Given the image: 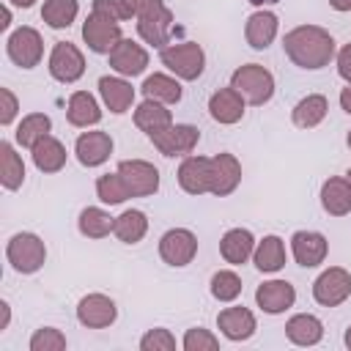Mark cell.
Here are the masks:
<instances>
[{
    "mask_svg": "<svg viewBox=\"0 0 351 351\" xmlns=\"http://www.w3.org/2000/svg\"><path fill=\"white\" fill-rule=\"evenodd\" d=\"M282 49L293 66L318 71L329 66L337 55L335 36L321 25H296L282 36Z\"/></svg>",
    "mask_w": 351,
    "mask_h": 351,
    "instance_id": "1",
    "label": "cell"
},
{
    "mask_svg": "<svg viewBox=\"0 0 351 351\" xmlns=\"http://www.w3.org/2000/svg\"><path fill=\"white\" fill-rule=\"evenodd\" d=\"M159 60H162V66H165L173 77H178V80H184V82L197 80V77L203 74V69H206V52H203V47L195 44V41L162 47Z\"/></svg>",
    "mask_w": 351,
    "mask_h": 351,
    "instance_id": "2",
    "label": "cell"
},
{
    "mask_svg": "<svg viewBox=\"0 0 351 351\" xmlns=\"http://www.w3.org/2000/svg\"><path fill=\"white\" fill-rule=\"evenodd\" d=\"M5 258L11 263L14 271L19 274H36L44 263H47V244L41 236L30 233V230H22V233H14L5 244Z\"/></svg>",
    "mask_w": 351,
    "mask_h": 351,
    "instance_id": "3",
    "label": "cell"
},
{
    "mask_svg": "<svg viewBox=\"0 0 351 351\" xmlns=\"http://www.w3.org/2000/svg\"><path fill=\"white\" fill-rule=\"evenodd\" d=\"M230 85L244 96L247 104H266L274 96V74L261 63H244L230 74Z\"/></svg>",
    "mask_w": 351,
    "mask_h": 351,
    "instance_id": "4",
    "label": "cell"
},
{
    "mask_svg": "<svg viewBox=\"0 0 351 351\" xmlns=\"http://www.w3.org/2000/svg\"><path fill=\"white\" fill-rule=\"evenodd\" d=\"M5 55L14 66L19 69H36L44 58V38L36 27L30 25H22L16 30L8 33L5 38Z\"/></svg>",
    "mask_w": 351,
    "mask_h": 351,
    "instance_id": "5",
    "label": "cell"
},
{
    "mask_svg": "<svg viewBox=\"0 0 351 351\" xmlns=\"http://www.w3.org/2000/svg\"><path fill=\"white\" fill-rule=\"evenodd\" d=\"M197 255V236L189 230V228H170L162 233L159 239V258L173 266V269H181V266H189Z\"/></svg>",
    "mask_w": 351,
    "mask_h": 351,
    "instance_id": "6",
    "label": "cell"
},
{
    "mask_svg": "<svg viewBox=\"0 0 351 351\" xmlns=\"http://www.w3.org/2000/svg\"><path fill=\"white\" fill-rule=\"evenodd\" d=\"M47 69H49L52 80H58L63 85H71V82H77L85 74V55H82V49L77 44L58 41L52 47V52H49Z\"/></svg>",
    "mask_w": 351,
    "mask_h": 351,
    "instance_id": "7",
    "label": "cell"
},
{
    "mask_svg": "<svg viewBox=\"0 0 351 351\" xmlns=\"http://www.w3.org/2000/svg\"><path fill=\"white\" fill-rule=\"evenodd\" d=\"M351 296V271L343 266L324 269L313 282V299L321 307H337Z\"/></svg>",
    "mask_w": 351,
    "mask_h": 351,
    "instance_id": "8",
    "label": "cell"
},
{
    "mask_svg": "<svg viewBox=\"0 0 351 351\" xmlns=\"http://www.w3.org/2000/svg\"><path fill=\"white\" fill-rule=\"evenodd\" d=\"M121 38H123V33H121V25L115 19H107V16L93 14V11L85 16V22H82V41L88 44L90 52L110 55L118 47Z\"/></svg>",
    "mask_w": 351,
    "mask_h": 351,
    "instance_id": "9",
    "label": "cell"
},
{
    "mask_svg": "<svg viewBox=\"0 0 351 351\" xmlns=\"http://www.w3.org/2000/svg\"><path fill=\"white\" fill-rule=\"evenodd\" d=\"M208 170H211L208 195H214V197H228L241 184V162L228 151H219V154L208 156Z\"/></svg>",
    "mask_w": 351,
    "mask_h": 351,
    "instance_id": "10",
    "label": "cell"
},
{
    "mask_svg": "<svg viewBox=\"0 0 351 351\" xmlns=\"http://www.w3.org/2000/svg\"><path fill=\"white\" fill-rule=\"evenodd\" d=\"M118 173L132 197H148L159 189V170L145 159H123L118 162Z\"/></svg>",
    "mask_w": 351,
    "mask_h": 351,
    "instance_id": "11",
    "label": "cell"
},
{
    "mask_svg": "<svg viewBox=\"0 0 351 351\" xmlns=\"http://www.w3.org/2000/svg\"><path fill=\"white\" fill-rule=\"evenodd\" d=\"M151 143L165 156H189L195 151V145L200 143V129L192 123H173L170 129L151 137Z\"/></svg>",
    "mask_w": 351,
    "mask_h": 351,
    "instance_id": "12",
    "label": "cell"
},
{
    "mask_svg": "<svg viewBox=\"0 0 351 351\" xmlns=\"http://www.w3.org/2000/svg\"><path fill=\"white\" fill-rule=\"evenodd\" d=\"M118 318V307L107 293H85L77 304V321L88 329H107Z\"/></svg>",
    "mask_w": 351,
    "mask_h": 351,
    "instance_id": "13",
    "label": "cell"
},
{
    "mask_svg": "<svg viewBox=\"0 0 351 351\" xmlns=\"http://www.w3.org/2000/svg\"><path fill=\"white\" fill-rule=\"evenodd\" d=\"M112 137L110 132H101V129H90V132H82L74 143V156L82 167H99L104 165L110 156H112Z\"/></svg>",
    "mask_w": 351,
    "mask_h": 351,
    "instance_id": "14",
    "label": "cell"
},
{
    "mask_svg": "<svg viewBox=\"0 0 351 351\" xmlns=\"http://www.w3.org/2000/svg\"><path fill=\"white\" fill-rule=\"evenodd\" d=\"M291 255L299 266L304 269H315L326 261L329 255V241L324 233L318 230H296L291 236Z\"/></svg>",
    "mask_w": 351,
    "mask_h": 351,
    "instance_id": "15",
    "label": "cell"
},
{
    "mask_svg": "<svg viewBox=\"0 0 351 351\" xmlns=\"http://www.w3.org/2000/svg\"><path fill=\"white\" fill-rule=\"evenodd\" d=\"M293 302H296V288L288 280H266L255 288V304L269 315H280L291 310Z\"/></svg>",
    "mask_w": 351,
    "mask_h": 351,
    "instance_id": "16",
    "label": "cell"
},
{
    "mask_svg": "<svg viewBox=\"0 0 351 351\" xmlns=\"http://www.w3.org/2000/svg\"><path fill=\"white\" fill-rule=\"evenodd\" d=\"M107 58H110V69L121 77H137L148 66V49L132 38H121Z\"/></svg>",
    "mask_w": 351,
    "mask_h": 351,
    "instance_id": "17",
    "label": "cell"
},
{
    "mask_svg": "<svg viewBox=\"0 0 351 351\" xmlns=\"http://www.w3.org/2000/svg\"><path fill=\"white\" fill-rule=\"evenodd\" d=\"M217 329H219L228 340H233V343H244V340H250V337L255 335L258 321H255V313H252L250 307L236 304V307H225V310H219V315H217Z\"/></svg>",
    "mask_w": 351,
    "mask_h": 351,
    "instance_id": "18",
    "label": "cell"
},
{
    "mask_svg": "<svg viewBox=\"0 0 351 351\" xmlns=\"http://www.w3.org/2000/svg\"><path fill=\"white\" fill-rule=\"evenodd\" d=\"M244 107H247V101H244V96H241L233 85L219 88V90L211 93V99H208V115H211L217 123H222V126L239 123V121L244 118Z\"/></svg>",
    "mask_w": 351,
    "mask_h": 351,
    "instance_id": "19",
    "label": "cell"
},
{
    "mask_svg": "<svg viewBox=\"0 0 351 351\" xmlns=\"http://www.w3.org/2000/svg\"><path fill=\"white\" fill-rule=\"evenodd\" d=\"M170 30H173V11L167 5H159V8L137 16V33L151 47H159V49L167 47Z\"/></svg>",
    "mask_w": 351,
    "mask_h": 351,
    "instance_id": "20",
    "label": "cell"
},
{
    "mask_svg": "<svg viewBox=\"0 0 351 351\" xmlns=\"http://www.w3.org/2000/svg\"><path fill=\"white\" fill-rule=\"evenodd\" d=\"M178 186L186 195H208L211 189V170H208V156H184L178 165Z\"/></svg>",
    "mask_w": 351,
    "mask_h": 351,
    "instance_id": "21",
    "label": "cell"
},
{
    "mask_svg": "<svg viewBox=\"0 0 351 351\" xmlns=\"http://www.w3.org/2000/svg\"><path fill=\"white\" fill-rule=\"evenodd\" d=\"M277 30H280V19H277V14L261 8V11H252V14L247 16L244 38H247V44H250L252 49L261 52V49L271 47V41L277 38Z\"/></svg>",
    "mask_w": 351,
    "mask_h": 351,
    "instance_id": "22",
    "label": "cell"
},
{
    "mask_svg": "<svg viewBox=\"0 0 351 351\" xmlns=\"http://www.w3.org/2000/svg\"><path fill=\"white\" fill-rule=\"evenodd\" d=\"M99 96H101V101H104V107L112 112V115H123L129 107H132V101H134V88H132V82L126 80V77H110V74H104L101 80H99Z\"/></svg>",
    "mask_w": 351,
    "mask_h": 351,
    "instance_id": "23",
    "label": "cell"
},
{
    "mask_svg": "<svg viewBox=\"0 0 351 351\" xmlns=\"http://www.w3.org/2000/svg\"><path fill=\"white\" fill-rule=\"evenodd\" d=\"M134 126H137L140 132H145L148 140H151V137H156L159 132H165V129L173 126V112H170L167 104H162V101L143 99V101L134 107Z\"/></svg>",
    "mask_w": 351,
    "mask_h": 351,
    "instance_id": "24",
    "label": "cell"
},
{
    "mask_svg": "<svg viewBox=\"0 0 351 351\" xmlns=\"http://www.w3.org/2000/svg\"><path fill=\"white\" fill-rule=\"evenodd\" d=\"M255 244H258V241H255L252 230H247V228H230V230H225V236L219 239V255L225 258V263L241 266V263H247V261L252 258Z\"/></svg>",
    "mask_w": 351,
    "mask_h": 351,
    "instance_id": "25",
    "label": "cell"
},
{
    "mask_svg": "<svg viewBox=\"0 0 351 351\" xmlns=\"http://www.w3.org/2000/svg\"><path fill=\"white\" fill-rule=\"evenodd\" d=\"M321 208L329 217L351 214V181L346 176H332L321 184Z\"/></svg>",
    "mask_w": 351,
    "mask_h": 351,
    "instance_id": "26",
    "label": "cell"
},
{
    "mask_svg": "<svg viewBox=\"0 0 351 351\" xmlns=\"http://www.w3.org/2000/svg\"><path fill=\"white\" fill-rule=\"evenodd\" d=\"M66 118L71 126L77 129H88V126H96L101 121V107L96 101L93 93L88 90H74L69 96V104H66Z\"/></svg>",
    "mask_w": 351,
    "mask_h": 351,
    "instance_id": "27",
    "label": "cell"
},
{
    "mask_svg": "<svg viewBox=\"0 0 351 351\" xmlns=\"http://www.w3.org/2000/svg\"><path fill=\"white\" fill-rule=\"evenodd\" d=\"M285 337L293 346H318L324 337V324L313 313H296L285 321Z\"/></svg>",
    "mask_w": 351,
    "mask_h": 351,
    "instance_id": "28",
    "label": "cell"
},
{
    "mask_svg": "<svg viewBox=\"0 0 351 351\" xmlns=\"http://www.w3.org/2000/svg\"><path fill=\"white\" fill-rule=\"evenodd\" d=\"M140 90H143L145 99H154V101H162V104H178L181 96H184V88H181L178 77H170V74H162V71L148 74L143 80Z\"/></svg>",
    "mask_w": 351,
    "mask_h": 351,
    "instance_id": "29",
    "label": "cell"
},
{
    "mask_svg": "<svg viewBox=\"0 0 351 351\" xmlns=\"http://www.w3.org/2000/svg\"><path fill=\"white\" fill-rule=\"evenodd\" d=\"M30 156H33L36 170H41V173H60L66 167V156L69 154H66V145L58 137L47 134L41 143H36L30 148Z\"/></svg>",
    "mask_w": 351,
    "mask_h": 351,
    "instance_id": "30",
    "label": "cell"
},
{
    "mask_svg": "<svg viewBox=\"0 0 351 351\" xmlns=\"http://www.w3.org/2000/svg\"><path fill=\"white\" fill-rule=\"evenodd\" d=\"M329 112V101L324 93H307L304 99H299L291 110V121L299 129H315Z\"/></svg>",
    "mask_w": 351,
    "mask_h": 351,
    "instance_id": "31",
    "label": "cell"
},
{
    "mask_svg": "<svg viewBox=\"0 0 351 351\" xmlns=\"http://www.w3.org/2000/svg\"><path fill=\"white\" fill-rule=\"evenodd\" d=\"M252 263L258 271L263 274H274L285 266V241L280 236H263L258 244H255V252H252Z\"/></svg>",
    "mask_w": 351,
    "mask_h": 351,
    "instance_id": "32",
    "label": "cell"
},
{
    "mask_svg": "<svg viewBox=\"0 0 351 351\" xmlns=\"http://www.w3.org/2000/svg\"><path fill=\"white\" fill-rule=\"evenodd\" d=\"M115 239L123 244H140L148 233V217L140 208H126L115 217V228H112Z\"/></svg>",
    "mask_w": 351,
    "mask_h": 351,
    "instance_id": "33",
    "label": "cell"
},
{
    "mask_svg": "<svg viewBox=\"0 0 351 351\" xmlns=\"http://www.w3.org/2000/svg\"><path fill=\"white\" fill-rule=\"evenodd\" d=\"M49 132H52V118H49L47 112H27V115L16 123L14 140H16L22 148H33V145L41 143Z\"/></svg>",
    "mask_w": 351,
    "mask_h": 351,
    "instance_id": "34",
    "label": "cell"
},
{
    "mask_svg": "<svg viewBox=\"0 0 351 351\" xmlns=\"http://www.w3.org/2000/svg\"><path fill=\"white\" fill-rule=\"evenodd\" d=\"M0 184L8 192H14L25 184V162L16 154V148L5 140L0 143Z\"/></svg>",
    "mask_w": 351,
    "mask_h": 351,
    "instance_id": "35",
    "label": "cell"
},
{
    "mask_svg": "<svg viewBox=\"0 0 351 351\" xmlns=\"http://www.w3.org/2000/svg\"><path fill=\"white\" fill-rule=\"evenodd\" d=\"M77 228L85 239H104L112 233L115 228V217H110V211L99 208V206H88L80 211V219H77Z\"/></svg>",
    "mask_w": 351,
    "mask_h": 351,
    "instance_id": "36",
    "label": "cell"
},
{
    "mask_svg": "<svg viewBox=\"0 0 351 351\" xmlns=\"http://www.w3.org/2000/svg\"><path fill=\"white\" fill-rule=\"evenodd\" d=\"M80 14V3L77 0H44L41 5V19L52 27V30H63L69 27Z\"/></svg>",
    "mask_w": 351,
    "mask_h": 351,
    "instance_id": "37",
    "label": "cell"
},
{
    "mask_svg": "<svg viewBox=\"0 0 351 351\" xmlns=\"http://www.w3.org/2000/svg\"><path fill=\"white\" fill-rule=\"evenodd\" d=\"M241 277L233 271V269H219L211 274V282H208V291L217 302H236L241 296Z\"/></svg>",
    "mask_w": 351,
    "mask_h": 351,
    "instance_id": "38",
    "label": "cell"
},
{
    "mask_svg": "<svg viewBox=\"0 0 351 351\" xmlns=\"http://www.w3.org/2000/svg\"><path fill=\"white\" fill-rule=\"evenodd\" d=\"M96 195H99V200L107 203V206H118V203H123V200L132 197L118 170H115V173H104V176L96 178Z\"/></svg>",
    "mask_w": 351,
    "mask_h": 351,
    "instance_id": "39",
    "label": "cell"
},
{
    "mask_svg": "<svg viewBox=\"0 0 351 351\" xmlns=\"http://www.w3.org/2000/svg\"><path fill=\"white\" fill-rule=\"evenodd\" d=\"M69 343H66V335L55 326H41L30 335V343L27 348L30 351H63Z\"/></svg>",
    "mask_w": 351,
    "mask_h": 351,
    "instance_id": "40",
    "label": "cell"
},
{
    "mask_svg": "<svg viewBox=\"0 0 351 351\" xmlns=\"http://www.w3.org/2000/svg\"><path fill=\"white\" fill-rule=\"evenodd\" d=\"M181 348H184V351H217V348H219V337L211 335V332L203 329V326H192V329L184 332Z\"/></svg>",
    "mask_w": 351,
    "mask_h": 351,
    "instance_id": "41",
    "label": "cell"
},
{
    "mask_svg": "<svg viewBox=\"0 0 351 351\" xmlns=\"http://www.w3.org/2000/svg\"><path fill=\"white\" fill-rule=\"evenodd\" d=\"M140 348L143 351H176V337L170 329H148L143 337H140Z\"/></svg>",
    "mask_w": 351,
    "mask_h": 351,
    "instance_id": "42",
    "label": "cell"
},
{
    "mask_svg": "<svg viewBox=\"0 0 351 351\" xmlns=\"http://www.w3.org/2000/svg\"><path fill=\"white\" fill-rule=\"evenodd\" d=\"M93 14H101L107 19H115V22H123V19H132L129 16V8L123 0H93Z\"/></svg>",
    "mask_w": 351,
    "mask_h": 351,
    "instance_id": "43",
    "label": "cell"
},
{
    "mask_svg": "<svg viewBox=\"0 0 351 351\" xmlns=\"http://www.w3.org/2000/svg\"><path fill=\"white\" fill-rule=\"evenodd\" d=\"M19 112V99L14 96L11 88H0V123L3 126H11L14 118Z\"/></svg>",
    "mask_w": 351,
    "mask_h": 351,
    "instance_id": "44",
    "label": "cell"
},
{
    "mask_svg": "<svg viewBox=\"0 0 351 351\" xmlns=\"http://www.w3.org/2000/svg\"><path fill=\"white\" fill-rule=\"evenodd\" d=\"M335 63H337V74H340L346 82H351V41H348V44H343V47L337 49Z\"/></svg>",
    "mask_w": 351,
    "mask_h": 351,
    "instance_id": "45",
    "label": "cell"
},
{
    "mask_svg": "<svg viewBox=\"0 0 351 351\" xmlns=\"http://www.w3.org/2000/svg\"><path fill=\"white\" fill-rule=\"evenodd\" d=\"M126 3V8H129V16H143V14H148V11H154V8H159V5H165V0H123Z\"/></svg>",
    "mask_w": 351,
    "mask_h": 351,
    "instance_id": "46",
    "label": "cell"
},
{
    "mask_svg": "<svg viewBox=\"0 0 351 351\" xmlns=\"http://www.w3.org/2000/svg\"><path fill=\"white\" fill-rule=\"evenodd\" d=\"M0 313H3V318H0V332H5L8 329V321H11V304L3 299L0 302Z\"/></svg>",
    "mask_w": 351,
    "mask_h": 351,
    "instance_id": "47",
    "label": "cell"
},
{
    "mask_svg": "<svg viewBox=\"0 0 351 351\" xmlns=\"http://www.w3.org/2000/svg\"><path fill=\"white\" fill-rule=\"evenodd\" d=\"M340 107H343V112H348V115H351V82L340 90Z\"/></svg>",
    "mask_w": 351,
    "mask_h": 351,
    "instance_id": "48",
    "label": "cell"
},
{
    "mask_svg": "<svg viewBox=\"0 0 351 351\" xmlns=\"http://www.w3.org/2000/svg\"><path fill=\"white\" fill-rule=\"evenodd\" d=\"M11 27V8H8V3L3 5V22H0V30H8Z\"/></svg>",
    "mask_w": 351,
    "mask_h": 351,
    "instance_id": "49",
    "label": "cell"
},
{
    "mask_svg": "<svg viewBox=\"0 0 351 351\" xmlns=\"http://www.w3.org/2000/svg\"><path fill=\"white\" fill-rule=\"evenodd\" d=\"M329 5L335 11H351V0H329Z\"/></svg>",
    "mask_w": 351,
    "mask_h": 351,
    "instance_id": "50",
    "label": "cell"
},
{
    "mask_svg": "<svg viewBox=\"0 0 351 351\" xmlns=\"http://www.w3.org/2000/svg\"><path fill=\"white\" fill-rule=\"evenodd\" d=\"M8 5H16V8H30L36 0H5Z\"/></svg>",
    "mask_w": 351,
    "mask_h": 351,
    "instance_id": "51",
    "label": "cell"
},
{
    "mask_svg": "<svg viewBox=\"0 0 351 351\" xmlns=\"http://www.w3.org/2000/svg\"><path fill=\"white\" fill-rule=\"evenodd\" d=\"M343 343H346V348L351 351V324L346 326V335H343Z\"/></svg>",
    "mask_w": 351,
    "mask_h": 351,
    "instance_id": "52",
    "label": "cell"
},
{
    "mask_svg": "<svg viewBox=\"0 0 351 351\" xmlns=\"http://www.w3.org/2000/svg\"><path fill=\"white\" fill-rule=\"evenodd\" d=\"M346 143H348V148H351V129H348V134H346Z\"/></svg>",
    "mask_w": 351,
    "mask_h": 351,
    "instance_id": "53",
    "label": "cell"
},
{
    "mask_svg": "<svg viewBox=\"0 0 351 351\" xmlns=\"http://www.w3.org/2000/svg\"><path fill=\"white\" fill-rule=\"evenodd\" d=\"M346 178H348V181H351V167H348V170H346Z\"/></svg>",
    "mask_w": 351,
    "mask_h": 351,
    "instance_id": "54",
    "label": "cell"
}]
</instances>
